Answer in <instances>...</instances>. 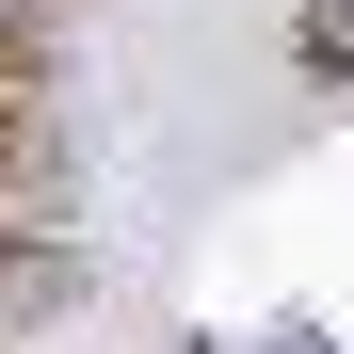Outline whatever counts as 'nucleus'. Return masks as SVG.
<instances>
[{"mask_svg": "<svg viewBox=\"0 0 354 354\" xmlns=\"http://www.w3.org/2000/svg\"><path fill=\"white\" fill-rule=\"evenodd\" d=\"M65 177V97H48V32L0 17V209H32Z\"/></svg>", "mask_w": 354, "mask_h": 354, "instance_id": "f257e3e1", "label": "nucleus"}, {"mask_svg": "<svg viewBox=\"0 0 354 354\" xmlns=\"http://www.w3.org/2000/svg\"><path fill=\"white\" fill-rule=\"evenodd\" d=\"M48 290H65L48 225H32V209H0V322H17V306H48Z\"/></svg>", "mask_w": 354, "mask_h": 354, "instance_id": "f03ea898", "label": "nucleus"}, {"mask_svg": "<svg viewBox=\"0 0 354 354\" xmlns=\"http://www.w3.org/2000/svg\"><path fill=\"white\" fill-rule=\"evenodd\" d=\"M0 17H17V32H48V0H0Z\"/></svg>", "mask_w": 354, "mask_h": 354, "instance_id": "7ed1b4c3", "label": "nucleus"}]
</instances>
